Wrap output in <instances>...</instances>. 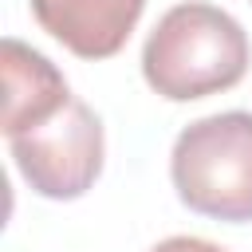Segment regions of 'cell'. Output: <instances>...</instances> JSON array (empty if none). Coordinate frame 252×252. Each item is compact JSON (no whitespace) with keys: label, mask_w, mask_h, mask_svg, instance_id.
<instances>
[{"label":"cell","mask_w":252,"mask_h":252,"mask_svg":"<svg viewBox=\"0 0 252 252\" xmlns=\"http://www.w3.org/2000/svg\"><path fill=\"white\" fill-rule=\"evenodd\" d=\"M252 63L248 35L236 16L217 4H173L142 47V75L150 91L169 102H193L232 91Z\"/></svg>","instance_id":"cell-1"},{"label":"cell","mask_w":252,"mask_h":252,"mask_svg":"<svg viewBox=\"0 0 252 252\" xmlns=\"http://www.w3.org/2000/svg\"><path fill=\"white\" fill-rule=\"evenodd\" d=\"M169 177L185 209L248 224L252 220V110H220L189 122L169 154Z\"/></svg>","instance_id":"cell-2"},{"label":"cell","mask_w":252,"mask_h":252,"mask_svg":"<svg viewBox=\"0 0 252 252\" xmlns=\"http://www.w3.org/2000/svg\"><path fill=\"white\" fill-rule=\"evenodd\" d=\"M4 138L20 177L47 201H75L102 173V122L79 94H67L59 106L8 130Z\"/></svg>","instance_id":"cell-3"},{"label":"cell","mask_w":252,"mask_h":252,"mask_svg":"<svg viewBox=\"0 0 252 252\" xmlns=\"http://www.w3.org/2000/svg\"><path fill=\"white\" fill-rule=\"evenodd\" d=\"M146 0H32L35 24L79 59H110L126 47Z\"/></svg>","instance_id":"cell-4"},{"label":"cell","mask_w":252,"mask_h":252,"mask_svg":"<svg viewBox=\"0 0 252 252\" xmlns=\"http://www.w3.org/2000/svg\"><path fill=\"white\" fill-rule=\"evenodd\" d=\"M0 71H4V134L39 118L43 110L59 106L71 94L59 67L43 51H35L12 35L0 43Z\"/></svg>","instance_id":"cell-5"},{"label":"cell","mask_w":252,"mask_h":252,"mask_svg":"<svg viewBox=\"0 0 252 252\" xmlns=\"http://www.w3.org/2000/svg\"><path fill=\"white\" fill-rule=\"evenodd\" d=\"M150 252H228V248H220V244H213L205 236H165Z\"/></svg>","instance_id":"cell-6"}]
</instances>
